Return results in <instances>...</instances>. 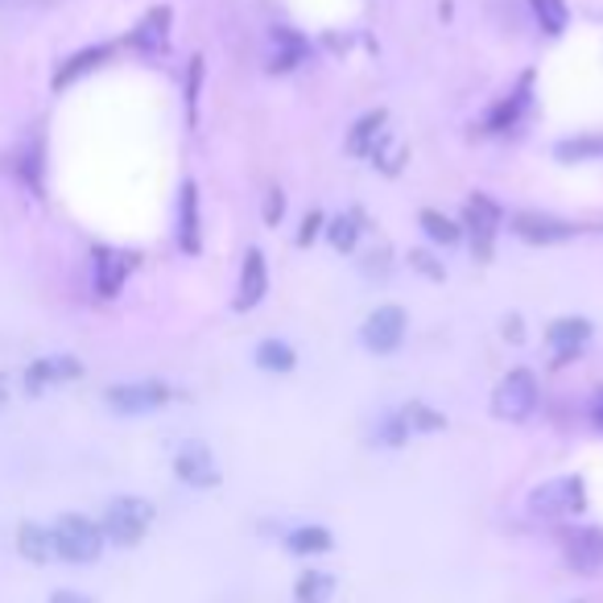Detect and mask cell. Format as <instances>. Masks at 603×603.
I'll return each instance as SVG.
<instances>
[{
    "label": "cell",
    "instance_id": "cell-1",
    "mask_svg": "<svg viewBox=\"0 0 603 603\" xmlns=\"http://www.w3.org/2000/svg\"><path fill=\"white\" fill-rule=\"evenodd\" d=\"M54 534V550L63 562H75V567H87L104 554V529L96 525L91 517L83 513H63V517L51 525Z\"/></svg>",
    "mask_w": 603,
    "mask_h": 603
},
{
    "label": "cell",
    "instance_id": "cell-2",
    "mask_svg": "<svg viewBox=\"0 0 603 603\" xmlns=\"http://www.w3.org/2000/svg\"><path fill=\"white\" fill-rule=\"evenodd\" d=\"M154 504L145 496H116L112 504L104 509V521H100V529H104V541L112 546H137L141 537L149 534V525H154Z\"/></svg>",
    "mask_w": 603,
    "mask_h": 603
},
{
    "label": "cell",
    "instance_id": "cell-3",
    "mask_svg": "<svg viewBox=\"0 0 603 603\" xmlns=\"http://www.w3.org/2000/svg\"><path fill=\"white\" fill-rule=\"evenodd\" d=\"M583 509H587L583 476H558V480L534 488V496H529V513L546 521L574 517V513H583Z\"/></svg>",
    "mask_w": 603,
    "mask_h": 603
},
{
    "label": "cell",
    "instance_id": "cell-4",
    "mask_svg": "<svg viewBox=\"0 0 603 603\" xmlns=\"http://www.w3.org/2000/svg\"><path fill=\"white\" fill-rule=\"evenodd\" d=\"M108 410L124 417H137V414H154L161 405L174 401V389L166 380H129V384H112L104 393Z\"/></svg>",
    "mask_w": 603,
    "mask_h": 603
},
{
    "label": "cell",
    "instance_id": "cell-5",
    "mask_svg": "<svg viewBox=\"0 0 603 603\" xmlns=\"http://www.w3.org/2000/svg\"><path fill=\"white\" fill-rule=\"evenodd\" d=\"M537 410V377L529 368H513L492 393V414L500 422H525Z\"/></svg>",
    "mask_w": 603,
    "mask_h": 603
},
{
    "label": "cell",
    "instance_id": "cell-6",
    "mask_svg": "<svg viewBox=\"0 0 603 603\" xmlns=\"http://www.w3.org/2000/svg\"><path fill=\"white\" fill-rule=\"evenodd\" d=\"M133 269H137V253L108 248V244H96V248H91V286H96L100 298H116Z\"/></svg>",
    "mask_w": 603,
    "mask_h": 603
},
{
    "label": "cell",
    "instance_id": "cell-7",
    "mask_svg": "<svg viewBox=\"0 0 603 603\" xmlns=\"http://www.w3.org/2000/svg\"><path fill=\"white\" fill-rule=\"evenodd\" d=\"M405 327H410V319H405L401 306H377V311L364 319L360 339L368 351H377V356H393L397 347L405 344Z\"/></svg>",
    "mask_w": 603,
    "mask_h": 603
},
{
    "label": "cell",
    "instance_id": "cell-8",
    "mask_svg": "<svg viewBox=\"0 0 603 603\" xmlns=\"http://www.w3.org/2000/svg\"><path fill=\"white\" fill-rule=\"evenodd\" d=\"M174 241L187 257H199L203 248V215H199V187L194 182H182L178 190V215H174Z\"/></svg>",
    "mask_w": 603,
    "mask_h": 603
},
{
    "label": "cell",
    "instance_id": "cell-9",
    "mask_svg": "<svg viewBox=\"0 0 603 603\" xmlns=\"http://www.w3.org/2000/svg\"><path fill=\"white\" fill-rule=\"evenodd\" d=\"M464 227L471 232L476 257L488 260L492 257V241H496V232H500V208L488 199V194H471V199H467V211H464Z\"/></svg>",
    "mask_w": 603,
    "mask_h": 603
},
{
    "label": "cell",
    "instance_id": "cell-10",
    "mask_svg": "<svg viewBox=\"0 0 603 603\" xmlns=\"http://www.w3.org/2000/svg\"><path fill=\"white\" fill-rule=\"evenodd\" d=\"M79 377H83V360L79 356H42V360H34L25 368V393L42 397L54 384H67V380Z\"/></svg>",
    "mask_w": 603,
    "mask_h": 603
},
{
    "label": "cell",
    "instance_id": "cell-11",
    "mask_svg": "<svg viewBox=\"0 0 603 603\" xmlns=\"http://www.w3.org/2000/svg\"><path fill=\"white\" fill-rule=\"evenodd\" d=\"M513 236H521L525 244H562L574 241L579 227L567 224V220H554V215H541V211H517L513 215Z\"/></svg>",
    "mask_w": 603,
    "mask_h": 603
},
{
    "label": "cell",
    "instance_id": "cell-12",
    "mask_svg": "<svg viewBox=\"0 0 603 603\" xmlns=\"http://www.w3.org/2000/svg\"><path fill=\"white\" fill-rule=\"evenodd\" d=\"M174 476L190 483V488H215L220 483V467H215V455L203 443H187L174 455Z\"/></svg>",
    "mask_w": 603,
    "mask_h": 603
},
{
    "label": "cell",
    "instance_id": "cell-13",
    "mask_svg": "<svg viewBox=\"0 0 603 603\" xmlns=\"http://www.w3.org/2000/svg\"><path fill=\"white\" fill-rule=\"evenodd\" d=\"M529 104H534V75H521L517 91H509V96L483 116V133H509V129H517L521 116L529 112Z\"/></svg>",
    "mask_w": 603,
    "mask_h": 603
},
{
    "label": "cell",
    "instance_id": "cell-14",
    "mask_svg": "<svg viewBox=\"0 0 603 603\" xmlns=\"http://www.w3.org/2000/svg\"><path fill=\"white\" fill-rule=\"evenodd\" d=\"M170 21H174V13L166 9V4L149 9V13L129 30V46H133L137 54H161L166 46H170Z\"/></svg>",
    "mask_w": 603,
    "mask_h": 603
},
{
    "label": "cell",
    "instance_id": "cell-15",
    "mask_svg": "<svg viewBox=\"0 0 603 603\" xmlns=\"http://www.w3.org/2000/svg\"><path fill=\"white\" fill-rule=\"evenodd\" d=\"M112 54H116V46H112V42H100V46H83V51L70 54L67 63H63V67L54 70L51 87H54V91H67V87H70V83H79L83 75H91V70L104 67V63L112 58Z\"/></svg>",
    "mask_w": 603,
    "mask_h": 603
},
{
    "label": "cell",
    "instance_id": "cell-16",
    "mask_svg": "<svg viewBox=\"0 0 603 603\" xmlns=\"http://www.w3.org/2000/svg\"><path fill=\"white\" fill-rule=\"evenodd\" d=\"M269 293V265L260 248L244 253V269H241V290H236V311H253L260 306V298Z\"/></svg>",
    "mask_w": 603,
    "mask_h": 603
},
{
    "label": "cell",
    "instance_id": "cell-17",
    "mask_svg": "<svg viewBox=\"0 0 603 603\" xmlns=\"http://www.w3.org/2000/svg\"><path fill=\"white\" fill-rule=\"evenodd\" d=\"M587 339H591V323H587V319H558V323H550V331H546V344H550L554 356H558L554 364H570L583 351Z\"/></svg>",
    "mask_w": 603,
    "mask_h": 603
},
{
    "label": "cell",
    "instance_id": "cell-18",
    "mask_svg": "<svg viewBox=\"0 0 603 603\" xmlns=\"http://www.w3.org/2000/svg\"><path fill=\"white\" fill-rule=\"evenodd\" d=\"M18 554L25 558V562H34V567L54 562L58 550H54L51 525H42V521H21L18 525Z\"/></svg>",
    "mask_w": 603,
    "mask_h": 603
},
{
    "label": "cell",
    "instance_id": "cell-19",
    "mask_svg": "<svg viewBox=\"0 0 603 603\" xmlns=\"http://www.w3.org/2000/svg\"><path fill=\"white\" fill-rule=\"evenodd\" d=\"M567 562L583 574H595L603 567V534L600 529H574L567 537Z\"/></svg>",
    "mask_w": 603,
    "mask_h": 603
},
{
    "label": "cell",
    "instance_id": "cell-20",
    "mask_svg": "<svg viewBox=\"0 0 603 603\" xmlns=\"http://www.w3.org/2000/svg\"><path fill=\"white\" fill-rule=\"evenodd\" d=\"M384 124H389V112H384V108L360 116L356 129H351V137H347V154L351 157H372V149H377L380 137H384Z\"/></svg>",
    "mask_w": 603,
    "mask_h": 603
},
{
    "label": "cell",
    "instance_id": "cell-21",
    "mask_svg": "<svg viewBox=\"0 0 603 603\" xmlns=\"http://www.w3.org/2000/svg\"><path fill=\"white\" fill-rule=\"evenodd\" d=\"M13 174H18L25 187H30L34 199H42V190H46V182H42V174H46V161H42V141H25L18 154H13Z\"/></svg>",
    "mask_w": 603,
    "mask_h": 603
},
{
    "label": "cell",
    "instance_id": "cell-22",
    "mask_svg": "<svg viewBox=\"0 0 603 603\" xmlns=\"http://www.w3.org/2000/svg\"><path fill=\"white\" fill-rule=\"evenodd\" d=\"M306 58V37L293 34L290 25H277L273 30V58H269V70H293L298 63Z\"/></svg>",
    "mask_w": 603,
    "mask_h": 603
},
{
    "label": "cell",
    "instance_id": "cell-23",
    "mask_svg": "<svg viewBox=\"0 0 603 603\" xmlns=\"http://www.w3.org/2000/svg\"><path fill=\"white\" fill-rule=\"evenodd\" d=\"M331 595H335V574H327V570H306L293 583V600L298 603H331Z\"/></svg>",
    "mask_w": 603,
    "mask_h": 603
},
{
    "label": "cell",
    "instance_id": "cell-24",
    "mask_svg": "<svg viewBox=\"0 0 603 603\" xmlns=\"http://www.w3.org/2000/svg\"><path fill=\"white\" fill-rule=\"evenodd\" d=\"M529 4H534V18H537V25H541V34H550V37L567 34V25H570L567 0H529Z\"/></svg>",
    "mask_w": 603,
    "mask_h": 603
},
{
    "label": "cell",
    "instance_id": "cell-25",
    "mask_svg": "<svg viewBox=\"0 0 603 603\" xmlns=\"http://www.w3.org/2000/svg\"><path fill=\"white\" fill-rule=\"evenodd\" d=\"M401 422H405V431L410 434H434V431H447V417L431 410V405H422V401H410L405 410H397Z\"/></svg>",
    "mask_w": 603,
    "mask_h": 603
},
{
    "label": "cell",
    "instance_id": "cell-26",
    "mask_svg": "<svg viewBox=\"0 0 603 603\" xmlns=\"http://www.w3.org/2000/svg\"><path fill=\"white\" fill-rule=\"evenodd\" d=\"M286 546H290V554H327L335 546V537L323 525H302V529H293L286 537Z\"/></svg>",
    "mask_w": 603,
    "mask_h": 603
},
{
    "label": "cell",
    "instance_id": "cell-27",
    "mask_svg": "<svg viewBox=\"0 0 603 603\" xmlns=\"http://www.w3.org/2000/svg\"><path fill=\"white\" fill-rule=\"evenodd\" d=\"M417 224H422V232H426L434 244H459V236H464V227L455 224V220H447L443 211H431V208L417 215Z\"/></svg>",
    "mask_w": 603,
    "mask_h": 603
},
{
    "label": "cell",
    "instance_id": "cell-28",
    "mask_svg": "<svg viewBox=\"0 0 603 603\" xmlns=\"http://www.w3.org/2000/svg\"><path fill=\"white\" fill-rule=\"evenodd\" d=\"M360 215L351 211V215H335L327 224V241H331V248H339V253H351L356 244H360Z\"/></svg>",
    "mask_w": 603,
    "mask_h": 603
},
{
    "label": "cell",
    "instance_id": "cell-29",
    "mask_svg": "<svg viewBox=\"0 0 603 603\" xmlns=\"http://www.w3.org/2000/svg\"><path fill=\"white\" fill-rule=\"evenodd\" d=\"M257 364L265 368V372H293L298 356H293L290 344H281V339H265V344L257 347Z\"/></svg>",
    "mask_w": 603,
    "mask_h": 603
},
{
    "label": "cell",
    "instance_id": "cell-30",
    "mask_svg": "<svg viewBox=\"0 0 603 603\" xmlns=\"http://www.w3.org/2000/svg\"><path fill=\"white\" fill-rule=\"evenodd\" d=\"M603 154V137H579V141H562L558 157L562 161H583V157H600Z\"/></svg>",
    "mask_w": 603,
    "mask_h": 603
},
{
    "label": "cell",
    "instance_id": "cell-31",
    "mask_svg": "<svg viewBox=\"0 0 603 603\" xmlns=\"http://www.w3.org/2000/svg\"><path fill=\"white\" fill-rule=\"evenodd\" d=\"M199 91H203V58L194 54L187 67V112H190V124L199 116Z\"/></svg>",
    "mask_w": 603,
    "mask_h": 603
},
{
    "label": "cell",
    "instance_id": "cell-32",
    "mask_svg": "<svg viewBox=\"0 0 603 603\" xmlns=\"http://www.w3.org/2000/svg\"><path fill=\"white\" fill-rule=\"evenodd\" d=\"M377 438L384 443V447H401V443L410 438V431H405V422H401V414L384 417V426L377 431Z\"/></svg>",
    "mask_w": 603,
    "mask_h": 603
},
{
    "label": "cell",
    "instance_id": "cell-33",
    "mask_svg": "<svg viewBox=\"0 0 603 603\" xmlns=\"http://www.w3.org/2000/svg\"><path fill=\"white\" fill-rule=\"evenodd\" d=\"M410 269H417V273L431 277V281H443V277H447V269H443L431 253H410Z\"/></svg>",
    "mask_w": 603,
    "mask_h": 603
},
{
    "label": "cell",
    "instance_id": "cell-34",
    "mask_svg": "<svg viewBox=\"0 0 603 603\" xmlns=\"http://www.w3.org/2000/svg\"><path fill=\"white\" fill-rule=\"evenodd\" d=\"M281 215H286V194H281V190H269V194H265V224L277 227Z\"/></svg>",
    "mask_w": 603,
    "mask_h": 603
},
{
    "label": "cell",
    "instance_id": "cell-35",
    "mask_svg": "<svg viewBox=\"0 0 603 603\" xmlns=\"http://www.w3.org/2000/svg\"><path fill=\"white\" fill-rule=\"evenodd\" d=\"M323 224H327V220H323V211H311V215H306V220H302V232H298V244H302V248H306V244H311L314 236H319V232H323Z\"/></svg>",
    "mask_w": 603,
    "mask_h": 603
},
{
    "label": "cell",
    "instance_id": "cell-36",
    "mask_svg": "<svg viewBox=\"0 0 603 603\" xmlns=\"http://www.w3.org/2000/svg\"><path fill=\"white\" fill-rule=\"evenodd\" d=\"M51 603H96V600H87V595H79V591H54Z\"/></svg>",
    "mask_w": 603,
    "mask_h": 603
},
{
    "label": "cell",
    "instance_id": "cell-37",
    "mask_svg": "<svg viewBox=\"0 0 603 603\" xmlns=\"http://www.w3.org/2000/svg\"><path fill=\"white\" fill-rule=\"evenodd\" d=\"M591 422L603 431V389H595V397H591Z\"/></svg>",
    "mask_w": 603,
    "mask_h": 603
},
{
    "label": "cell",
    "instance_id": "cell-38",
    "mask_svg": "<svg viewBox=\"0 0 603 603\" xmlns=\"http://www.w3.org/2000/svg\"><path fill=\"white\" fill-rule=\"evenodd\" d=\"M504 335L513 339V344H521V319L513 314V319H504Z\"/></svg>",
    "mask_w": 603,
    "mask_h": 603
},
{
    "label": "cell",
    "instance_id": "cell-39",
    "mask_svg": "<svg viewBox=\"0 0 603 603\" xmlns=\"http://www.w3.org/2000/svg\"><path fill=\"white\" fill-rule=\"evenodd\" d=\"M4 405H9V377L0 372V410H4Z\"/></svg>",
    "mask_w": 603,
    "mask_h": 603
}]
</instances>
